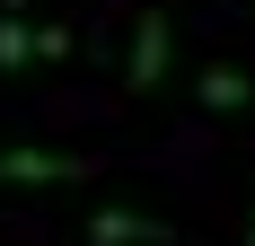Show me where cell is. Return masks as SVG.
Listing matches in <instances>:
<instances>
[{
	"label": "cell",
	"mask_w": 255,
	"mask_h": 246,
	"mask_svg": "<svg viewBox=\"0 0 255 246\" xmlns=\"http://www.w3.org/2000/svg\"><path fill=\"white\" fill-rule=\"evenodd\" d=\"M194 97H203V115H238V106L255 97V79L238 71V62H211V71H203V88H194Z\"/></svg>",
	"instance_id": "obj_4"
},
{
	"label": "cell",
	"mask_w": 255,
	"mask_h": 246,
	"mask_svg": "<svg viewBox=\"0 0 255 246\" xmlns=\"http://www.w3.org/2000/svg\"><path fill=\"white\" fill-rule=\"evenodd\" d=\"M35 62V35H26V0H0V71L18 79Z\"/></svg>",
	"instance_id": "obj_5"
},
{
	"label": "cell",
	"mask_w": 255,
	"mask_h": 246,
	"mask_svg": "<svg viewBox=\"0 0 255 246\" xmlns=\"http://www.w3.org/2000/svg\"><path fill=\"white\" fill-rule=\"evenodd\" d=\"M247 246H255V211H247Z\"/></svg>",
	"instance_id": "obj_6"
},
{
	"label": "cell",
	"mask_w": 255,
	"mask_h": 246,
	"mask_svg": "<svg viewBox=\"0 0 255 246\" xmlns=\"http://www.w3.org/2000/svg\"><path fill=\"white\" fill-rule=\"evenodd\" d=\"M167 62H176V18L167 9H141L132 18V62H124V88H167Z\"/></svg>",
	"instance_id": "obj_2"
},
{
	"label": "cell",
	"mask_w": 255,
	"mask_h": 246,
	"mask_svg": "<svg viewBox=\"0 0 255 246\" xmlns=\"http://www.w3.org/2000/svg\"><path fill=\"white\" fill-rule=\"evenodd\" d=\"M79 238H88V246H176L185 229L158 220V211H132V202H97V211L79 220Z\"/></svg>",
	"instance_id": "obj_1"
},
{
	"label": "cell",
	"mask_w": 255,
	"mask_h": 246,
	"mask_svg": "<svg viewBox=\"0 0 255 246\" xmlns=\"http://www.w3.org/2000/svg\"><path fill=\"white\" fill-rule=\"evenodd\" d=\"M97 176L88 149H0V185H79Z\"/></svg>",
	"instance_id": "obj_3"
}]
</instances>
